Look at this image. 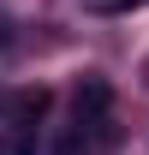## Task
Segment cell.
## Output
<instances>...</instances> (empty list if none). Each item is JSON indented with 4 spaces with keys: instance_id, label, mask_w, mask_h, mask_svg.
I'll list each match as a JSON object with an SVG mask.
<instances>
[{
    "instance_id": "cell-1",
    "label": "cell",
    "mask_w": 149,
    "mask_h": 155,
    "mask_svg": "<svg viewBox=\"0 0 149 155\" xmlns=\"http://www.w3.org/2000/svg\"><path fill=\"white\" fill-rule=\"evenodd\" d=\"M108 107H113L108 78H84L78 84V125L84 131H108Z\"/></svg>"
},
{
    "instance_id": "cell-2",
    "label": "cell",
    "mask_w": 149,
    "mask_h": 155,
    "mask_svg": "<svg viewBox=\"0 0 149 155\" xmlns=\"http://www.w3.org/2000/svg\"><path fill=\"white\" fill-rule=\"evenodd\" d=\"M48 101H54V96H48V90H42V84H36V90H18V96L6 101V119H12V125H18V131H30V125H36V119L48 114Z\"/></svg>"
},
{
    "instance_id": "cell-3",
    "label": "cell",
    "mask_w": 149,
    "mask_h": 155,
    "mask_svg": "<svg viewBox=\"0 0 149 155\" xmlns=\"http://www.w3.org/2000/svg\"><path fill=\"white\" fill-rule=\"evenodd\" d=\"M54 155H90V131H84V125H66L60 143H54Z\"/></svg>"
},
{
    "instance_id": "cell-4",
    "label": "cell",
    "mask_w": 149,
    "mask_h": 155,
    "mask_svg": "<svg viewBox=\"0 0 149 155\" xmlns=\"http://www.w3.org/2000/svg\"><path fill=\"white\" fill-rule=\"evenodd\" d=\"M0 155H30V143L24 137H0Z\"/></svg>"
}]
</instances>
